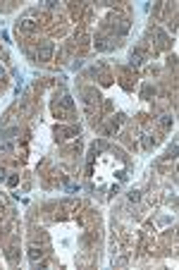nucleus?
<instances>
[{
  "mask_svg": "<svg viewBox=\"0 0 179 270\" xmlns=\"http://www.w3.org/2000/svg\"><path fill=\"white\" fill-rule=\"evenodd\" d=\"M50 55H53V43H43L38 50V60H50Z\"/></svg>",
  "mask_w": 179,
  "mask_h": 270,
  "instance_id": "1",
  "label": "nucleus"
},
{
  "mask_svg": "<svg viewBox=\"0 0 179 270\" xmlns=\"http://www.w3.org/2000/svg\"><path fill=\"white\" fill-rule=\"evenodd\" d=\"M38 258H41V249L33 246V249H31V261H38Z\"/></svg>",
  "mask_w": 179,
  "mask_h": 270,
  "instance_id": "2",
  "label": "nucleus"
},
{
  "mask_svg": "<svg viewBox=\"0 0 179 270\" xmlns=\"http://www.w3.org/2000/svg\"><path fill=\"white\" fill-rule=\"evenodd\" d=\"M22 29H33V22H31V19H24V22H22Z\"/></svg>",
  "mask_w": 179,
  "mask_h": 270,
  "instance_id": "3",
  "label": "nucleus"
},
{
  "mask_svg": "<svg viewBox=\"0 0 179 270\" xmlns=\"http://www.w3.org/2000/svg\"><path fill=\"white\" fill-rule=\"evenodd\" d=\"M0 77H3V67H0Z\"/></svg>",
  "mask_w": 179,
  "mask_h": 270,
  "instance_id": "4",
  "label": "nucleus"
}]
</instances>
